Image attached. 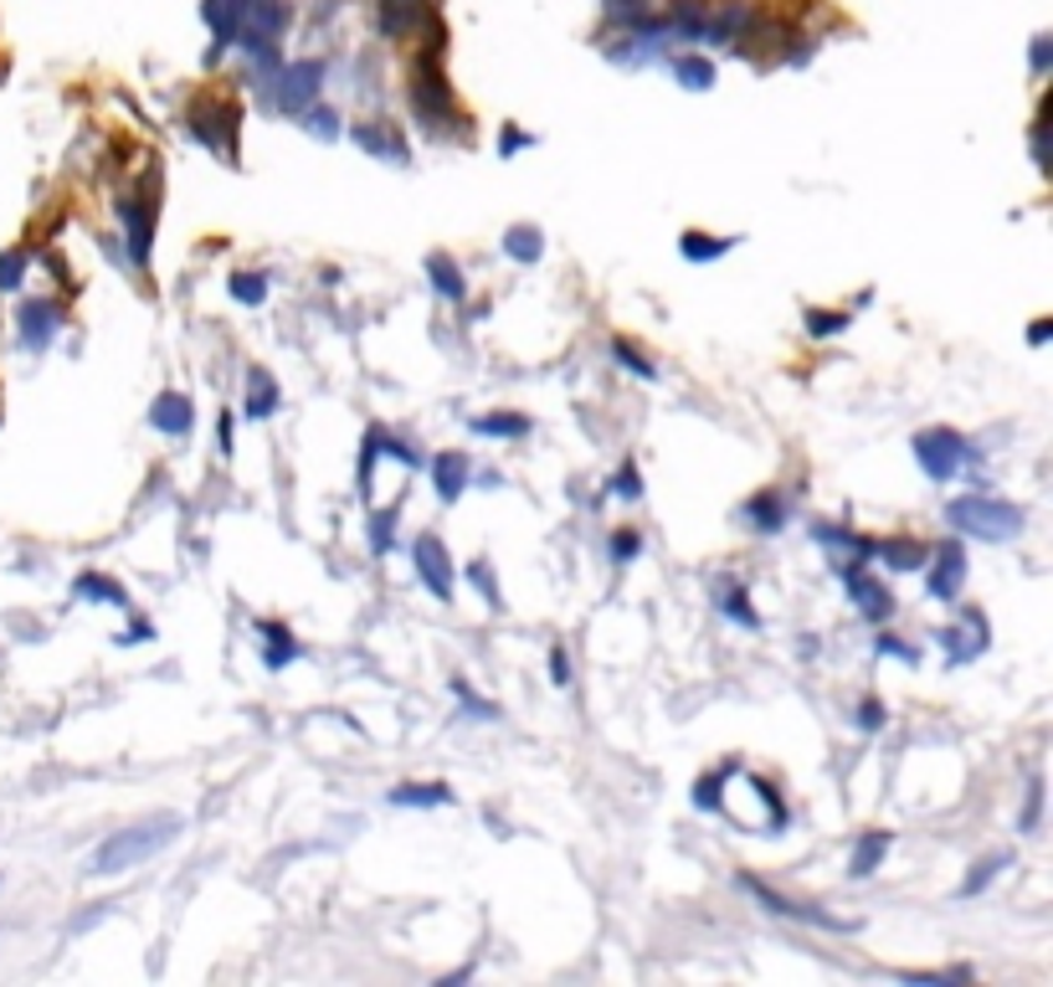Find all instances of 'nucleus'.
I'll list each match as a JSON object with an SVG mask.
<instances>
[{"label": "nucleus", "instance_id": "1", "mask_svg": "<svg viewBox=\"0 0 1053 987\" xmlns=\"http://www.w3.org/2000/svg\"><path fill=\"white\" fill-rule=\"evenodd\" d=\"M176 838H180V818H176V813H160V818L129 822V828L108 834L104 843L93 849L88 874H124V869H134V864H145V859H155V853H160L164 843H176Z\"/></svg>", "mask_w": 1053, "mask_h": 987}, {"label": "nucleus", "instance_id": "2", "mask_svg": "<svg viewBox=\"0 0 1053 987\" xmlns=\"http://www.w3.org/2000/svg\"><path fill=\"white\" fill-rule=\"evenodd\" d=\"M406 93H412V114L427 124V135H443V129L462 124L458 93H453V83H447V73H443V36L427 42V52L412 62V88Z\"/></svg>", "mask_w": 1053, "mask_h": 987}, {"label": "nucleus", "instance_id": "3", "mask_svg": "<svg viewBox=\"0 0 1053 987\" xmlns=\"http://www.w3.org/2000/svg\"><path fill=\"white\" fill-rule=\"evenodd\" d=\"M946 520L956 535H977V540H1012L1023 530V509L1008 505V499H992V494H966V499H950Z\"/></svg>", "mask_w": 1053, "mask_h": 987}, {"label": "nucleus", "instance_id": "4", "mask_svg": "<svg viewBox=\"0 0 1053 987\" xmlns=\"http://www.w3.org/2000/svg\"><path fill=\"white\" fill-rule=\"evenodd\" d=\"M319 93H325V62L304 57V62H288V67L273 73L267 104L278 108V114H304L309 104H319Z\"/></svg>", "mask_w": 1053, "mask_h": 987}, {"label": "nucleus", "instance_id": "5", "mask_svg": "<svg viewBox=\"0 0 1053 987\" xmlns=\"http://www.w3.org/2000/svg\"><path fill=\"white\" fill-rule=\"evenodd\" d=\"M237 119L242 114L232 98H201V104H191V114H185V135H195L216 155H237Z\"/></svg>", "mask_w": 1053, "mask_h": 987}, {"label": "nucleus", "instance_id": "6", "mask_svg": "<svg viewBox=\"0 0 1053 987\" xmlns=\"http://www.w3.org/2000/svg\"><path fill=\"white\" fill-rule=\"evenodd\" d=\"M741 890L751 900H756L761 911H772V915H781V921H801V926H817V931H853L848 921H838V915H828L822 905H812V900H787V895H776L772 884H761L756 874H741Z\"/></svg>", "mask_w": 1053, "mask_h": 987}, {"label": "nucleus", "instance_id": "7", "mask_svg": "<svg viewBox=\"0 0 1053 987\" xmlns=\"http://www.w3.org/2000/svg\"><path fill=\"white\" fill-rule=\"evenodd\" d=\"M915 458H921V468L930 474L935 484H946L961 474V464L971 458V448H966L961 433H950V427H930V433L915 437Z\"/></svg>", "mask_w": 1053, "mask_h": 987}, {"label": "nucleus", "instance_id": "8", "mask_svg": "<svg viewBox=\"0 0 1053 987\" xmlns=\"http://www.w3.org/2000/svg\"><path fill=\"white\" fill-rule=\"evenodd\" d=\"M843 592H848V602L863 613V623H874V628H884L890 623V613H894V597H890V586H879L869 571L859 566V561H848L843 566Z\"/></svg>", "mask_w": 1053, "mask_h": 987}, {"label": "nucleus", "instance_id": "9", "mask_svg": "<svg viewBox=\"0 0 1053 987\" xmlns=\"http://www.w3.org/2000/svg\"><path fill=\"white\" fill-rule=\"evenodd\" d=\"M930 576H925V592H930L935 602H956L961 597V582H966V551L961 540H940L930 555Z\"/></svg>", "mask_w": 1053, "mask_h": 987}, {"label": "nucleus", "instance_id": "10", "mask_svg": "<svg viewBox=\"0 0 1053 987\" xmlns=\"http://www.w3.org/2000/svg\"><path fill=\"white\" fill-rule=\"evenodd\" d=\"M412 561H416V576H422V586H427L437 602L453 597V555H447V545L437 535H422L412 545Z\"/></svg>", "mask_w": 1053, "mask_h": 987}, {"label": "nucleus", "instance_id": "11", "mask_svg": "<svg viewBox=\"0 0 1053 987\" xmlns=\"http://www.w3.org/2000/svg\"><path fill=\"white\" fill-rule=\"evenodd\" d=\"M57 329H62V309L52 299H26V304H21V315H15V335H21L26 350H46V344L57 340Z\"/></svg>", "mask_w": 1053, "mask_h": 987}, {"label": "nucleus", "instance_id": "12", "mask_svg": "<svg viewBox=\"0 0 1053 987\" xmlns=\"http://www.w3.org/2000/svg\"><path fill=\"white\" fill-rule=\"evenodd\" d=\"M119 216L129 226V263L134 268H149V242H155V201L145 195H124Z\"/></svg>", "mask_w": 1053, "mask_h": 987}, {"label": "nucleus", "instance_id": "13", "mask_svg": "<svg viewBox=\"0 0 1053 987\" xmlns=\"http://www.w3.org/2000/svg\"><path fill=\"white\" fill-rule=\"evenodd\" d=\"M381 31L391 42H406L416 31H432V0H381Z\"/></svg>", "mask_w": 1053, "mask_h": 987}, {"label": "nucleus", "instance_id": "14", "mask_svg": "<svg viewBox=\"0 0 1053 987\" xmlns=\"http://www.w3.org/2000/svg\"><path fill=\"white\" fill-rule=\"evenodd\" d=\"M149 427H160L164 437H185L195 427V406L185 391H160L149 406Z\"/></svg>", "mask_w": 1053, "mask_h": 987}, {"label": "nucleus", "instance_id": "15", "mask_svg": "<svg viewBox=\"0 0 1053 987\" xmlns=\"http://www.w3.org/2000/svg\"><path fill=\"white\" fill-rule=\"evenodd\" d=\"M468 479H474V464H468L462 453L447 448V453H437V458H432V489H437V499H443V505L462 499Z\"/></svg>", "mask_w": 1053, "mask_h": 987}, {"label": "nucleus", "instance_id": "16", "mask_svg": "<svg viewBox=\"0 0 1053 987\" xmlns=\"http://www.w3.org/2000/svg\"><path fill=\"white\" fill-rule=\"evenodd\" d=\"M350 135H355V145H360V150L381 155V160H396V164H406V160H412V150H406V139L396 135V124H381V119H375V124H355Z\"/></svg>", "mask_w": 1053, "mask_h": 987}, {"label": "nucleus", "instance_id": "17", "mask_svg": "<svg viewBox=\"0 0 1053 987\" xmlns=\"http://www.w3.org/2000/svg\"><path fill=\"white\" fill-rule=\"evenodd\" d=\"M427 278H432V288H437L443 299H453V304L468 299V278H462V268L447 253H432L427 257Z\"/></svg>", "mask_w": 1053, "mask_h": 987}, {"label": "nucleus", "instance_id": "18", "mask_svg": "<svg viewBox=\"0 0 1053 987\" xmlns=\"http://www.w3.org/2000/svg\"><path fill=\"white\" fill-rule=\"evenodd\" d=\"M787 514H791V509H787V499H781V494H776V489L756 494V499H751V505H745V520L756 524L761 535H776V530H781V524H787Z\"/></svg>", "mask_w": 1053, "mask_h": 987}, {"label": "nucleus", "instance_id": "19", "mask_svg": "<svg viewBox=\"0 0 1053 987\" xmlns=\"http://www.w3.org/2000/svg\"><path fill=\"white\" fill-rule=\"evenodd\" d=\"M242 412H247V417H257V422L278 412V381H273L267 371H257V365L247 371V406H242Z\"/></svg>", "mask_w": 1053, "mask_h": 987}, {"label": "nucleus", "instance_id": "20", "mask_svg": "<svg viewBox=\"0 0 1053 987\" xmlns=\"http://www.w3.org/2000/svg\"><path fill=\"white\" fill-rule=\"evenodd\" d=\"M884 853H890V834H863L859 843H853V859H848V874L853 880H869L879 864H884Z\"/></svg>", "mask_w": 1053, "mask_h": 987}, {"label": "nucleus", "instance_id": "21", "mask_svg": "<svg viewBox=\"0 0 1053 987\" xmlns=\"http://www.w3.org/2000/svg\"><path fill=\"white\" fill-rule=\"evenodd\" d=\"M874 555L884 561L890 571H921L925 566V545L921 540H884V545H874Z\"/></svg>", "mask_w": 1053, "mask_h": 987}, {"label": "nucleus", "instance_id": "22", "mask_svg": "<svg viewBox=\"0 0 1053 987\" xmlns=\"http://www.w3.org/2000/svg\"><path fill=\"white\" fill-rule=\"evenodd\" d=\"M981 623V613H966V623L961 628H950L946 633V654H950V664H966V658H977L981 648H987V633H977L971 638V628Z\"/></svg>", "mask_w": 1053, "mask_h": 987}, {"label": "nucleus", "instance_id": "23", "mask_svg": "<svg viewBox=\"0 0 1053 987\" xmlns=\"http://www.w3.org/2000/svg\"><path fill=\"white\" fill-rule=\"evenodd\" d=\"M83 602H108V607H129V592H124L119 582H108V576H98V571H83L73 586Z\"/></svg>", "mask_w": 1053, "mask_h": 987}, {"label": "nucleus", "instance_id": "24", "mask_svg": "<svg viewBox=\"0 0 1053 987\" xmlns=\"http://www.w3.org/2000/svg\"><path fill=\"white\" fill-rule=\"evenodd\" d=\"M257 633H263V644H267V669H288L298 658L294 633L283 628V623H257Z\"/></svg>", "mask_w": 1053, "mask_h": 987}, {"label": "nucleus", "instance_id": "25", "mask_svg": "<svg viewBox=\"0 0 1053 987\" xmlns=\"http://www.w3.org/2000/svg\"><path fill=\"white\" fill-rule=\"evenodd\" d=\"M391 803H396V808H443V803H453V787H443V782L396 787V793H391Z\"/></svg>", "mask_w": 1053, "mask_h": 987}, {"label": "nucleus", "instance_id": "26", "mask_svg": "<svg viewBox=\"0 0 1053 987\" xmlns=\"http://www.w3.org/2000/svg\"><path fill=\"white\" fill-rule=\"evenodd\" d=\"M730 247H735V237H704V232H683L679 237V253L689 257V263H714V257H725Z\"/></svg>", "mask_w": 1053, "mask_h": 987}, {"label": "nucleus", "instance_id": "27", "mask_svg": "<svg viewBox=\"0 0 1053 987\" xmlns=\"http://www.w3.org/2000/svg\"><path fill=\"white\" fill-rule=\"evenodd\" d=\"M504 253L514 257V263H540V253H545L540 226H509V232H504Z\"/></svg>", "mask_w": 1053, "mask_h": 987}, {"label": "nucleus", "instance_id": "28", "mask_svg": "<svg viewBox=\"0 0 1053 987\" xmlns=\"http://www.w3.org/2000/svg\"><path fill=\"white\" fill-rule=\"evenodd\" d=\"M714 602H720V613H730L741 628H756L761 617H756V607H751V597H745V586L741 582H725L720 592H714Z\"/></svg>", "mask_w": 1053, "mask_h": 987}, {"label": "nucleus", "instance_id": "29", "mask_svg": "<svg viewBox=\"0 0 1053 987\" xmlns=\"http://www.w3.org/2000/svg\"><path fill=\"white\" fill-rule=\"evenodd\" d=\"M1002 869H1008V853H992V859H981V864H977V869H971V874H966V880H961V890H956V895H961V900L981 895V890H987V884H992L997 874H1002Z\"/></svg>", "mask_w": 1053, "mask_h": 987}, {"label": "nucleus", "instance_id": "30", "mask_svg": "<svg viewBox=\"0 0 1053 987\" xmlns=\"http://www.w3.org/2000/svg\"><path fill=\"white\" fill-rule=\"evenodd\" d=\"M396 524H401V499L371 514V551H375V555L391 551V535H396Z\"/></svg>", "mask_w": 1053, "mask_h": 987}, {"label": "nucleus", "instance_id": "31", "mask_svg": "<svg viewBox=\"0 0 1053 987\" xmlns=\"http://www.w3.org/2000/svg\"><path fill=\"white\" fill-rule=\"evenodd\" d=\"M226 288H232V299L247 304V309H257V304L267 299V278H263V273H232Z\"/></svg>", "mask_w": 1053, "mask_h": 987}, {"label": "nucleus", "instance_id": "32", "mask_svg": "<svg viewBox=\"0 0 1053 987\" xmlns=\"http://www.w3.org/2000/svg\"><path fill=\"white\" fill-rule=\"evenodd\" d=\"M673 73H679L683 88L704 93V88L714 83V62H710V57H679V62H673Z\"/></svg>", "mask_w": 1053, "mask_h": 987}, {"label": "nucleus", "instance_id": "33", "mask_svg": "<svg viewBox=\"0 0 1053 987\" xmlns=\"http://www.w3.org/2000/svg\"><path fill=\"white\" fill-rule=\"evenodd\" d=\"M730 772H741V762H725L720 772L699 777V787H694V808L699 813H720V777H730Z\"/></svg>", "mask_w": 1053, "mask_h": 987}, {"label": "nucleus", "instance_id": "34", "mask_svg": "<svg viewBox=\"0 0 1053 987\" xmlns=\"http://www.w3.org/2000/svg\"><path fill=\"white\" fill-rule=\"evenodd\" d=\"M468 427L483 433V437H524V433H530V422H524L520 412H509V417H474Z\"/></svg>", "mask_w": 1053, "mask_h": 987}, {"label": "nucleus", "instance_id": "35", "mask_svg": "<svg viewBox=\"0 0 1053 987\" xmlns=\"http://www.w3.org/2000/svg\"><path fill=\"white\" fill-rule=\"evenodd\" d=\"M26 263H31L26 247H11V253H0V294H15V288H21V278H26Z\"/></svg>", "mask_w": 1053, "mask_h": 987}, {"label": "nucleus", "instance_id": "36", "mask_svg": "<svg viewBox=\"0 0 1053 987\" xmlns=\"http://www.w3.org/2000/svg\"><path fill=\"white\" fill-rule=\"evenodd\" d=\"M843 329H848L843 309H807V335H817V340H832V335H843Z\"/></svg>", "mask_w": 1053, "mask_h": 987}, {"label": "nucleus", "instance_id": "37", "mask_svg": "<svg viewBox=\"0 0 1053 987\" xmlns=\"http://www.w3.org/2000/svg\"><path fill=\"white\" fill-rule=\"evenodd\" d=\"M607 489L617 494V499H627V505H632V499H642V474H638V464L627 458V464L617 468V474H611V484H607Z\"/></svg>", "mask_w": 1053, "mask_h": 987}, {"label": "nucleus", "instance_id": "38", "mask_svg": "<svg viewBox=\"0 0 1053 987\" xmlns=\"http://www.w3.org/2000/svg\"><path fill=\"white\" fill-rule=\"evenodd\" d=\"M453 694L462 700V715H483V720H499V704H489L483 694H474L468 679H453Z\"/></svg>", "mask_w": 1053, "mask_h": 987}, {"label": "nucleus", "instance_id": "39", "mask_svg": "<svg viewBox=\"0 0 1053 987\" xmlns=\"http://www.w3.org/2000/svg\"><path fill=\"white\" fill-rule=\"evenodd\" d=\"M607 15L617 26H642L648 21V0H607Z\"/></svg>", "mask_w": 1053, "mask_h": 987}, {"label": "nucleus", "instance_id": "40", "mask_svg": "<svg viewBox=\"0 0 1053 987\" xmlns=\"http://www.w3.org/2000/svg\"><path fill=\"white\" fill-rule=\"evenodd\" d=\"M745 782H751V787H756V797L766 803V808H772V828H787V803H781V793H776L772 782H766V777H745Z\"/></svg>", "mask_w": 1053, "mask_h": 987}, {"label": "nucleus", "instance_id": "41", "mask_svg": "<svg viewBox=\"0 0 1053 987\" xmlns=\"http://www.w3.org/2000/svg\"><path fill=\"white\" fill-rule=\"evenodd\" d=\"M611 355H617V360H623V365H627V371H632V375H642V381H653V360H648V355H638V350H632V344H627V340H611Z\"/></svg>", "mask_w": 1053, "mask_h": 987}, {"label": "nucleus", "instance_id": "42", "mask_svg": "<svg viewBox=\"0 0 1053 987\" xmlns=\"http://www.w3.org/2000/svg\"><path fill=\"white\" fill-rule=\"evenodd\" d=\"M468 582H474L478 592H483V602H489V607H504L499 586H493V566H489V561H474V566H468Z\"/></svg>", "mask_w": 1053, "mask_h": 987}, {"label": "nucleus", "instance_id": "43", "mask_svg": "<svg viewBox=\"0 0 1053 987\" xmlns=\"http://www.w3.org/2000/svg\"><path fill=\"white\" fill-rule=\"evenodd\" d=\"M1039 818H1043V777H1033V782H1028V803H1023V822H1018V828H1023V834H1033V828H1039Z\"/></svg>", "mask_w": 1053, "mask_h": 987}, {"label": "nucleus", "instance_id": "44", "mask_svg": "<svg viewBox=\"0 0 1053 987\" xmlns=\"http://www.w3.org/2000/svg\"><path fill=\"white\" fill-rule=\"evenodd\" d=\"M638 551H642V535H638V530H617V535H611V561H617V566H627V561H632Z\"/></svg>", "mask_w": 1053, "mask_h": 987}, {"label": "nucleus", "instance_id": "45", "mask_svg": "<svg viewBox=\"0 0 1053 987\" xmlns=\"http://www.w3.org/2000/svg\"><path fill=\"white\" fill-rule=\"evenodd\" d=\"M304 124H309L319 139H334V135H340V119H334L329 108H313V104H309V108H304Z\"/></svg>", "mask_w": 1053, "mask_h": 987}, {"label": "nucleus", "instance_id": "46", "mask_svg": "<svg viewBox=\"0 0 1053 987\" xmlns=\"http://www.w3.org/2000/svg\"><path fill=\"white\" fill-rule=\"evenodd\" d=\"M874 648H879V658H905V664H921V648H915V644H900V638H890V633H884Z\"/></svg>", "mask_w": 1053, "mask_h": 987}, {"label": "nucleus", "instance_id": "47", "mask_svg": "<svg viewBox=\"0 0 1053 987\" xmlns=\"http://www.w3.org/2000/svg\"><path fill=\"white\" fill-rule=\"evenodd\" d=\"M530 145H534V139L524 135V129H514V124H504V135H499V155H504V160H514V155H520V150H530Z\"/></svg>", "mask_w": 1053, "mask_h": 987}, {"label": "nucleus", "instance_id": "48", "mask_svg": "<svg viewBox=\"0 0 1053 987\" xmlns=\"http://www.w3.org/2000/svg\"><path fill=\"white\" fill-rule=\"evenodd\" d=\"M1033 160H1039V170L1049 176V119H1033Z\"/></svg>", "mask_w": 1053, "mask_h": 987}, {"label": "nucleus", "instance_id": "49", "mask_svg": "<svg viewBox=\"0 0 1053 987\" xmlns=\"http://www.w3.org/2000/svg\"><path fill=\"white\" fill-rule=\"evenodd\" d=\"M550 684H571V654L565 648H550Z\"/></svg>", "mask_w": 1053, "mask_h": 987}, {"label": "nucleus", "instance_id": "50", "mask_svg": "<svg viewBox=\"0 0 1053 987\" xmlns=\"http://www.w3.org/2000/svg\"><path fill=\"white\" fill-rule=\"evenodd\" d=\"M1049 62H1053V36H1033V77L1049 73Z\"/></svg>", "mask_w": 1053, "mask_h": 987}, {"label": "nucleus", "instance_id": "51", "mask_svg": "<svg viewBox=\"0 0 1053 987\" xmlns=\"http://www.w3.org/2000/svg\"><path fill=\"white\" fill-rule=\"evenodd\" d=\"M884 725V704L879 700H863L859 704V731H879Z\"/></svg>", "mask_w": 1053, "mask_h": 987}, {"label": "nucleus", "instance_id": "52", "mask_svg": "<svg viewBox=\"0 0 1053 987\" xmlns=\"http://www.w3.org/2000/svg\"><path fill=\"white\" fill-rule=\"evenodd\" d=\"M216 443H222V458H232V448H237V427H232V412H222V422H216Z\"/></svg>", "mask_w": 1053, "mask_h": 987}, {"label": "nucleus", "instance_id": "53", "mask_svg": "<svg viewBox=\"0 0 1053 987\" xmlns=\"http://www.w3.org/2000/svg\"><path fill=\"white\" fill-rule=\"evenodd\" d=\"M1049 335H1053V319H1033V325H1028V340L1033 344H1049Z\"/></svg>", "mask_w": 1053, "mask_h": 987}, {"label": "nucleus", "instance_id": "54", "mask_svg": "<svg viewBox=\"0 0 1053 987\" xmlns=\"http://www.w3.org/2000/svg\"><path fill=\"white\" fill-rule=\"evenodd\" d=\"M139 638H155V628H149V623H134V628L124 633V644H139Z\"/></svg>", "mask_w": 1053, "mask_h": 987}]
</instances>
